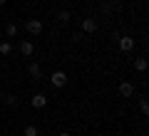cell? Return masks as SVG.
<instances>
[{
  "label": "cell",
  "instance_id": "obj_16",
  "mask_svg": "<svg viewBox=\"0 0 149 136\" xmlns=\"http://www.w3.org/2000/svg\"><path fill=\"white\" fill-rule=\"evenodd\" d=\"M57 136H72V134H67V131H62V134H57Z\"/></svg>",
  "mask_w": 149,
  "mask_h": 136
},
{
  "label": "cell",
  "instance_id": "obj_19",
  "mask_svg": "<svg viewBox=\"0 0 149 136\" xmlns=\"http://www.w3.org/2000/svg\"><path fill=\"white\" fill-rule=\"evenodd\" d=\"M0 37H3V30H0Z\"/></svg>",
  "mask_w": 149,
  "mask_h": 136
},
{
  "label": "cell",
  "instance_id": "obj_5",
  "mask_svg": "<svg viewBox=\"0 0 149 136\" xmlns=\"http://www.w3.org/2000/svg\"><path fill=\"white\" fill-rule=\"evenodd\" d=\"M132 94H134V84H132V82H122V84H119V97L129 99Z\"/></svg>",
  "mask_w": 149,
  "mask_h": 136
},
{
  "label": "cell",
  "instance_id": "obj_12",
  "mask_svg": "<svg viewBox=\"0 0 149 136\" xmlns=\"http://www.w3.org/2000/svg\"><path fill=\"white\" fill-rule=\"evenodd\" d=\"M134 69H137V72H147V59H144V57L134 59Z\"/></svg>",
  "mask_w": 149,
  "mask_h": 136
},
{
  "label": "cell",
  "instance_id": "obj_11",
  "mask_svg": "<svg viewBox=\"0 0 149 136\" xmlns=\"http://www.w3.org/2000/svg\"><path fill=\"white\" fill-rule=\"evenodd\" d=\"M70 17H72V15H70V10H60L57 12V22H62V25H67Z\"/></svg>",
  "mask_w": 149,
  "mask_h": 136
},
{
  "label": "cell",
  "instance_id": "obj_6",
  "mask_svg": "<svg viewBox=\"0 0 149 136\" xmlns=\"http://www.w3.org/2000/svg\"><path fill=\"white\" fill-rule=\"evenodd\" d=\"M30 104H32V109H42V106H47V97L45 94H35L30 99Z\"/></svg>",
  "mask_w": 149,
  "mask_h": 136
},
{
  "label": "cell",
  "instance_id": "obj_18",
  "mask_svg": "<svg viewBox=\"0 0 149 136\" xmlns=\"http://www.w3.org/2000/svg\"><path fill=\"white\" fill-rule=\"evenodd\" d=\"M3 5H5V0H0V8H3Z\"/></svg>",
  "mask_w": 149,
  "mask_h": 136
},
{
  "label": "cell",
  "instance_id": "obj_9",
  "mask_svg": "<svg viewBox=\"0 0 149 136\" xmlns=\"http://www.w3.org/2000/svg\"><path fill=\"white\" fill-rule=\"evenodd\" d=\"M22 136H40V129H37L35 124H27L25 129H22Z\"/></svg>",
  "mask_w": 149,
  "mask_h": 136
},
{
  "label": "cell",
  "instance_id": "obj_15",
  "mask_svg": "<svg viewBox=\"0 0 149 136\" xmlns=\"http://www.w3.org/2000/svg\"><path fill=\"white\" fill-rule=\"evenodd\" d=\"M139 109H142V114H149V101L142 99V101H139Z\"/></svg>",
  "mask_w": 149,
  "mask_h": 136
},
{
  "label": "cell",
  "instance_id": "obj_20",
  "mask_svg": "<svg viewBox=\"0 0 149 136\" xmlns=\"http://www.w3.org/2000/svg\"><path fill=\"white\" fill-rule=\"evenodd\" d=\"M60 3H62V0H60Z\"/></svg>",
  "mask_w": 149,
  "mask_h": 136
},
{
  "label": "cell",
  "instance_id": "obj_3",
  "mask_svg": "<svg viewBox=\"0 0 149 136\" xmlns=\"http://www.w3.org/2000/svg\"><path fill=\"white\" fill-rule=\"evenodd\" d=\"M25 30L30 32V35H40V32H42V22H40V20H27L25 22Z\"/></svg>",
  "mask_w": 149,
  "mask_h": 136
},
{
  "label": "cell",
  "instance_id": "obj_10",
  "mask_svg": "<svg viewBox=\"0 0 149 136\" xmlns=\"http://www.w3.org/2000/svg\"><path fill=\"white\" fill-rule=\"evenodd\" d=\"M10 52H13V42L0 40V55H10Z\"/></svg>",
  "mask_w": 149,
  "mask_h": 136
},
{
  "label": "cell",
  "instance_id": "obj_2",
  "mask_svg": "<svg viewBox=\"0 0 149 136\" xmlns=\"http://www.w3.org/2000/svg\"><path fill=\"white\" fill-rule=\"evenodd\" d=\"M119 50L122 52H132L134 50V37H129V35H119Z\"/></svg>",
  "mask_w": 149,
  "mask_h": 136
},
{
  "label": "cell",
  "instance_id": "obj_8",
  "mask_svg": "<svg viewBox=\"0 0 149 136\" xmlns=\"http://www.w3.org/2000/svg\"><path fill=\"white\" fill-rule=\"evenodd\" d=\"M27 72H30V77H35V79L42 77V69H40V64H37V62H30V64H27Z\"/></svg>",
  "mask_w": 149,
  "mask_h": 136
},
{
  "label": "cell",
  "instance_id": "obj_14",
  "mask_svg": "<svg viewBox=\"0 0 149 136\" xmlns=\"http://www.w3.org/2000/svg\"><path fill=\"white\" fill-rule=\"evenodd\" d=\"M3 101H5L8 106H17V97L15 94H5V97H3Z\"/></svg>",
  "mask_w": 149,
  "mask_h": 136
},
{
  "label": "cell",
  "instance_id": "obj_13",
  "mask_svg": "<svg viewBox=\"0 0 149 136\" xmlns=\"http://www.w3.org/2000/svg\"><path fill=\"white\" fill-rule=\"evenodd\" d=\"M5 35L8 37H15L17 35V25H15V22H8V25H5Z\"/></svg>",
  "mask_w": 149,
  "mask_h": 136
},
{
  "label": "cell",
  "instance_id": "obj_1",
  "mask_svg": "<svg viewBox=\"0 0 149 136\" xmlns=\"http://www.w3.org/2000/svg\"><path fill=\"white\" fill-rule=\"evenodd\" d=\"M50 84H52L55 89H62L65 84H67V74L60 72V69H57V72H52V77H50Z\"/></svg>",
  "mask_w": 149,
  "mask_h": 136
},
{
  "label": "cell",
  "instance_id": "obj_7",
  "mask_svg": "<svg viewBox=\"0 0 149 136\" xmlns=\"http://www.w3.org/2000/svg\"><path fill=\"white\" fill-rule=\"evenodd\" d=\"M82 30L85 32H97V20L95 17H85L82 20Z\"/></svg>",
  "mask_w": 149,
  "mask_h": 136
},
{
  "label": "cell",
  "instance_id": "obj_17",
  "mask_svg": "<svg viewBox=\"0 0 149 136\" xmlns=\"http://www.w3.org/2000/svg\"><path fill=\"white\" fill-rule=\"evenodd\" d=\"M3 97H5V94H3V89H0V101H3Z\"/></svg>",
  "mask_w": 149,
  "mask_h": 136
},
{
  "label": "cell",
  "instance_id": "obj_4",
  "mask_svg": "<svg viewBox=\"0 0 149 136\" xmlns=\"http://www.w3.org/2000/svg\"><path fill=\"white\" fill-rule=\"evenodd\" d=\"M17 50H20V55H25V57H30V55L35 52V45H32V40H22L20 45H17Z\"/></svg>",
  "mask_w": 149,
  "mask_h": 136
}]
</instances>
